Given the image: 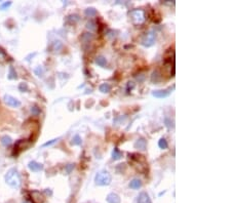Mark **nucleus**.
<instances>
[{
    "mask_svg": "<svg viewBox=\"0 0 231 203\" xmlns=\"http://www.w3.org/2000/svg\"><path fill=\"white\" fill-rule=\"evenodd\" d=\"M31 112H32L33 115H39L41 111H40V108H38L37 106H34L31 108Z\"/></svg>",
    "mask_w": 231,
    "mask_h": 203,
    "instance_id": "27",
    "label": "nucleus"
},
{
    "mask_svg": "<svg viewBox=\"0 0 231 203\" xmlns=\"http://www.w3.org/2000/svg\"><path fill=\"white\" fill-rule=\"evenodd\" d=\"M6 184L12 188H19L21 186V176L16 168H10L4 176Z\"/></svg>",
    "mask_w": 231,
    "mask_h": 203,
    "instance_id": "1",
    "label": "nucleus"
},
{
    "mask_svg": "<svg viewBox=\"0 0 231 203\" xmlns=\"http://www.w3.org/2000/svg\"><path fill=\"white\" fill-rule=\"evenodd\" d=\"M100 91L103 92V94H108V92L111 90V86H110V84L108 83H103L100 85Z\"/></svg>",
    "mask_w": 231,
    "mask_h": 203,
    "instance_id": "15",
    "label": "nucleus"
},
{
    "mask_svg": "<svg viewBox=\"0 0 231 203\" xmlns=\"http://www.w3.org/2000/svg\"><path fill=\"white\" fill-rule=\"evenodd\" d=\"M141 187H142V182H141V180L139 179H134L129 183V188L134 189V190H138V189H140Z\"/></svg>",
    "mask_w": 231,
    "mask_h": 203,
    "instance_id": "11",
    "label": "nucleus"
},
{
    "mask_svg": "<svg viewBox=\"0 0 231 203\" xmlns=\"http://www.w3.org/2000/svg\"><path fill=\"white\" fill-rule=\"evenodd\" d=\"M18 76H16V70L13 69V67H9V72H8V79H16Z\"/></svg>",
    "mask_w": 231,
    "mask_h": 203,
    "instance_id": "18",
    "label": "nucleus"
},
{
    "mask_svg": "<svg viewBox=\"0 0 231 203\" xmlns=\"http://www.w3.org/2000/svg\"><path fill=\"white\" fill-rule=\"evenodd\" d=\"M3 101L7 106L12 107V108H18L21 106V102L10 94H5L3 97Z\"/></svg>",
    "mask_w": 231,
    "mask_h": 203,
    "instance_id": "5",
    "label": "nucleus"
},
{
    "mask_svg": "<svg viewBox=\"0 0 231 203\" xmlns=\"http://www.w3.org/2000/svg\"><path fill=\"white\" fill-rule=\"evenodd\" d=\"M137 203H152V201L146 192H142V193H140L139 196H138Z\"/></svg>",
    "mask_w": 231,
    "mask_h": 203,
    "instance_id": "7",
    "label": "nucleus"
},
{
    "mask_svg": "<svg viewBox=\"0 0 231 203\" xmlns=\"http://www.w3.org/2000/svg\"><path fill=\"white\" fill-rule=\"evenodd\" d=\"M7 59H8V56L6 55V52H5L3 49L0 48V63H4V62H6Z\"/></svg>",
    "mask_w": 231,
    "mask_h": 203,
    "instance_id": "19",
    "label": "nucleus"
},
{
    "mask_svg": "<svg viewBox=\"0 0 231 203\" xmlns=\"http://www.w3.org/2000/svg\"><path fill=\"white\" fill-rule=\"evenodd\" d=\"M73 168H74V164H68L66 166V168H65V170H66V173L69 174L71 173V171L73 170Z\"/></svg>",
    "mask_w": 231,
    "mask_h": 203,
    "instance_id": "29",
    "label": "nucleus"
},
{
    "mask_svg": "<svg viewBox=\"0 0 231 203\" xmlns=\"http://www.w3.org/2000/svg\"><path fill=\"white\" fill-rule=\"evenodd\" d=\"M129 16L135 25H141L145 22V12L142 9H134L129 12Z\"/></svg>",
    "mask_w": 231,
    "mask_h": 203,
    "instance_id": "3",
    "label": "nucleus"
},
{
    "mask_svg": "<svg viewBox=\"0 0 231 203\" xmlns=\"http://www.w3.org/2000/svg\"><path fill=\"white\" fill-rule=\"evenodd\" d=\"M164 123H165V125H167V127L168 128H174V121H171L170 118H165L164 119Z\"/></svg>",
    "mask_w": 231,
    "mask_h": 203,
    "instance_id": "25",
    "label": "nucleus"
},
{
    "mask_svg": "<svg viewBox=\"0 0 231 203\" xmlns=\"http://www.w3.org/2000/svg\"><path fill=\"white\" fill-rule=\"evenodd\" d=\"M34 72H35V74L38 76V77H42V76H43V69H42L41 67L35 68Z\"/></svg>",
    "mask_w": 231,
    "mask_h": 203,
    "instance_id": "26",
    "label": "nucleus"
},
{
    "mask_svg": "<svg viewBox=\"0 0 231 203\" xmlns=\"http://www.w3.org/2000/svg\"><path fill=\"white\" fill-rule=\"evenodd\" d=\"M152 95L155 98H167L170 95V91L168 90H163V89H159V90H154L152 92Z\"/></svg>",
    "mask_w": 231,
    "mask_h": 203,
    "instance_id": "8",
    "label": "nucleus"
},
{
    "mask_svg": "<svg viewBox=\"0 0 231 203\" xmlns=\"http://www.w3.org/2000/svg\"><path fill=\"white\" fill-rule=\"evenodd\" d=\"M81 143H82V141H81V137H80L78 134H76L75 137H73V140H72V144H74V145L79 146V145H81Z\"/></svg>",
    "mask_w": 231,
    "mask_h": 203,
    "instance_id": "22",
    "label": "nucleus"
},
{
    "mask_svg": "<svg viewBox=\"0 0 231 203\" xmlns=\"http://www.w3.org/2000/svg\"><path fill=\"white\" fill-rule=\"evenodd\" d=\"M96 63H97L100 67L104 68V67H105L106 65H107V60H106L105 56L100 55V56H98V58L96 59Z\"/></svg>",
    "mask_w": 231,
    "mask_h": 203,
    "instance_id": "13",
    "label": "nucleus"
},
{
    "mask_svg": "<svg viewBox=\"0 0 231 203\" xmlns=\"http://www.w3.org/2000/svg\"><path fill=\"white\" fill-rule=\"evenodd\" d=\"M122 157V153L118 150L117 148H114L113 151H112V159L113 160H118Z\"/></svg>",
    "mask_w": 231,
    "mask_h": 203,
    "instance_id": "14",
    "label": "nucleus"
},
{
    "mask_svg": "<svg viewBox=\"0 0 231 203\" xmlns=\"http://www.w3.org/2000/svg\"><path fill=\"white\" fill-rule=\"evenodd\" d=\"M146 147H147V142H146L145 139H139L135 143V148L139 149L141 151H145Z\"/></svg>",
    "mask_w": 231,
    "mask_h": 203,
    "instance_id": "9",
    "label": "nucleus"
},
{
    "mask_svg": "<svg viewBox=\"0 0 231 203\" xmlns=\"http://www.w3.org/2000/svg\"><path fill=\"white\" fill-rule=\"evenodd\" d=\"M58 141H59V137H58V139H53V140H50V141H49V142L44 143L43 145H42V147H47V146H50V145H52V144H55L56 142H58Z\"/></svg>",
    "mask_w": 231,
    "mask_h": 203,
    "instance_id": "30",
    "label": "nucleus"
},
{
    "mask_svg": "<svg viewBox=\"0 0 231 203\" xmlns=\"http://www.w3.org/2000/svg\"><path fill=\"white\" fill-rule=\"evenodd\" d=\"M62 47H63V44H62V42L60 40H57V41L53 42V47H52V48H53V50H55V52H59V50H60Z\"/></svg>",
    "mask_w": 231,
    "mask_h": 203,
    "instance_id": "21",
    "label": "nucleus"
},
{
    "mask_svg": "<svg viewBox=\"0 0 231 203\" xmlns=\"http://www.w3.org/2000/svg\"><path fill=\"white\" fill-rule=\"evenodd\" d=\"M25 203H30V202H25Z\"/></svg>",
    "mask_w": 231,
    "mask_h": 203,
    "instance_id": "31",
    "label": "nucleus"
},
{
    "mask_svg": "<svg viewBox=\"0 0 231 203\" xmlns=\"http://www.w3.org/2000/svg\"><path fill=\"white\" fill-rule=\"evenodd\" d=\"M107 202L108 203H120L121 200H120V197L115 193H110L108 196H107Z\"/></svg>",
    "mask_w": 231,
    "mask_h": 203,
    "instance_id": "10",
    "label": "nucleus"
},
{
    "mask_svg": "<svg viewBox=\"0 0 231 203\" xmlns=\"http://www.w3.org/2000/svg\"><path fill=\"white\" fill-rule=\"evenodd\" d=\"M19 89H20V91H22V92H27L28 90H29V87H28L27 83L23 82V83H20Z\"/></svg>",
    "mask_w": 231,
    "mask_h": 203,
    "instance_id": "23",
    "label": "nucleus"
},
{
    "mask_svg": "<svg viewBox=\"0 0 231 203\" xmlns=\"http://www.w3.org/2000/svg\"><path fill=\"white\" fill-rule=\"evenodd\" d=\"M160 73L158 72V71H154L153 73H152V76H151V81L152 82H155V83H157L158 81L160 80Z\"/></svg>",
    "mask_w": 231,
    "mask_h": 203,
    "instance_id": "16",
    "label": "nucleus"
},
{
    "mask_svg": "<svg viewBox=\"0 0 231 203\" xmlns=\"http://www.w3.org/2000/svg\"><path fill=\"white\" fill-rule=\"evenodd\" d=\"M158 147L160 149H163V150L168 148V143H167V141H165V139L161 137V139L158 141Z\"/></svg>",
    "mask_w": 231,
    "mask_h": 203,
    "instance_id": "20",
    "label": "nucleus"
},
{
    "mask_svg": "<svg viewBox=\"0 0 231 203\" xmlns=\"http://www.w3.org/2000/svg\"><path fill=\"white\" fill-rule=\"evenodd\" d=\"M12 5V1H5L2 4H0V10H5Z\"/></svg>",
    "mask_w": 231,
    "mask_h": 203,
    "instance_id": "24",
    "label": "nucleus"
},
{
    "mask_svg": "<svg viewBox=\"0 0 231 203\" xmlns=\"http://www.w3.org/2000/svg\"><path fill=\"white\" fill-rule=\"evenodd\" d=\"M84 13H85L87 16H97V10H96L94 7H88L84 10Z\"/></svg>",
    "mask_w": 231,
    "mask_h": 203,
    "instance_id": "17",
    "label": "nucleus"
},
{
    "mask_svg": "<svg viewBox=\"0 0 231 203\" xmlns=\"http://www.w3.org/2000/svg\"><path fill=\"white\" fill-rule=\"evenodd\" d=\"M111 174L107 170H100L95 176V183L98 186H108L111 183Z\"/></svg>",
    "mask_w": 231,
    "mask_h": 203,
    "instance_id": "2",
    "label": "nucleus"
},
{
    "mask_svg": "<svg viewBox=\"0 0 231 203\" xmlns=\"http://www.w3.org/2000/svg\"><path fill=\"white\" fill-rule=\"evenodd\" d=\"M155 39H156L155 33H154L153 31H149V32L144 34V36L142 37V40H141V42H142V44L144 45V46L150 47L154 44Z\"/></svg>",
    "mask_w": 231,
    "mask_h": 203,
    "instance_id": "4",
    "label": "nucleus"
},
{
    "mask_svg": "<svg viewBox=\"0 0 231 203\" xmlns=\"http://www.w3.org/2000/svg\"><path fill=\"white\" fill-rule=\"evenodd\" d=\"M86 28H87V29H89V30H92V31H94V30H96V24H95V23L92 22V21L88 22V23L86 24Z\"/></svg>",
    "mask_w": 231,
    "mask_h": 203,
    "instance_id": "28",
    "label": "nucleus"
},
{
    "mask_svg": "<svg viewBox=\"0 0 231 203\" xmlns=\"http://www.w3.org/2000/svg\"><path fill=\"white\" fill-rule=\"evenodd\" d=\"M28 168H29L31 171H33V173H38V171L43 169V165H42L41 163H38L36 161H30L28 163Z\"/></svg>",
    "mask_w": 231,
    "mask_h": 203,
    "instance_id": "6",
    "label": "nucleus"
},
{
    "mask_svg": "<svg viewBox=\"0 0 231 203\" xmlns=\"http://www.w3.org/2000/svg\"><path fill=\"white\" fill-rule=\"evenodd\" d=\"M0 142H1V144L4 147H7L13 143V140L9 135H3V137H1V140H0Z\"/></svg>",
    "mask_w": 231,
    "mask_h": 203,
    "instance_id": "12",
    "label": "nucleus"
}]
</instances>
